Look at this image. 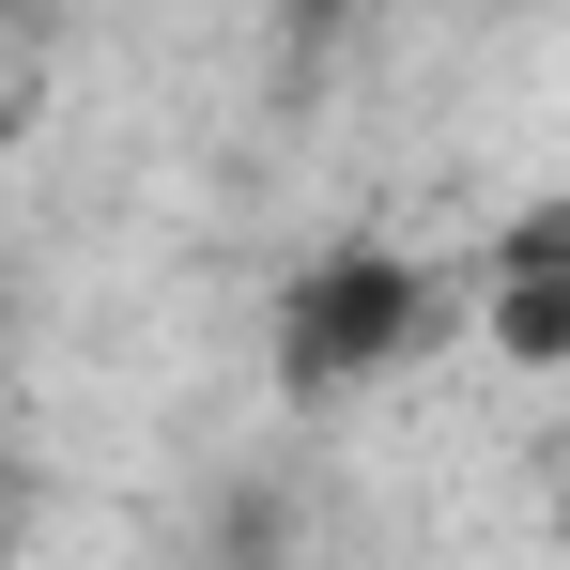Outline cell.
Returning <instances> with one entry per match:
<instances>
[{
	"label": "cell",
	"mask_w": 570,
	"mask_h": 570,
	"mask_svg": "<svg viewBox=\"0 0 570 570\" xmlns=\"http://www.w3.org/2000/svg\"><path fill=\"white\" fill-rule=\"evenodd\" d=\"M493 340L509 355H570V278H493Z\"/></svg>",
	"instance_id": "2"
},
{
	"label": "cell",
	"mask_w": 570,
	"mask_h": 570,
	"mask_svg": "<svg viewBox=\"0 0 570 570\" xmlns=\"http://www.w3.org/2000/svg\"><path fill=\"white\" fill-rule=\"evenodd\" d=\"M432 340V263L416 247H308L263 308V355H278V401H355L401 355Z\"/></svg>",
	"instance_id": "1"
},
{
	"label": "cell",
	"mask_w": 570,
	"mask_h": 570,
	"mask_svg": "<svg viewBox=\"0 0 570 570\" xmlns=\"http://www.w3.org/2000/svg\"><path fill=\"white\" fill-rule=\"evenodd\" d=\"M493 278H570V200H524L493 232Z\"/></svg>",
	"instance_id": "3"
}]
</instances>
